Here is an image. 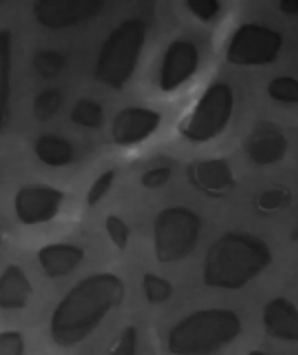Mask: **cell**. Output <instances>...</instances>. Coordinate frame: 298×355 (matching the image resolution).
<instances>
[{
	"instance_id": "6da1fadb",
	"label": "cell",
	"mask_w": 298,
	"mask_h": 355,
	"mask_svg": "<svg viewBox=\"0 0 298 355\" xmlns=\"http://www.w3.org/2000/svg\"><path fill=\"white\" fill-rule=\"evenodd\" d=\"M124 295L123 282L115 275L96 274L82 280L53 312L50 322L53 341L63 347L83 341L112 309L120 304Z\"/></svg>"
},
{
	"instance_id": "7a4b0ae2",
	"label": "cell",
	"mask_w": 298,
	"mask_h": 355,
	"mask_svg": "<svg viewBox=\"0 0 298 355\" xmlns=\"http://www.w3.org/2000/svg\"><path fill=\"white\" fill-rule=\"evenodd\" d=\"M272 260L269 245L245 232H229L207 253L203 282L207 286L239 290L263 273Z\"/></svg>"
},
{
	"instance_id": "3957f363",
	"label": "cell",
	"mask_w": 298,
	"mask_h": 355,
	"mask_svg": "<svg viewBox=\"0 0 298 355\" xmlns=\"http://www.w3.org/2000/svg\"><path fill=\"white\" fill-rule=\"evenodd\" d=\"M241 331V320L233 311H198L173 327L169 349L176 355H211L235 341Z\"/></svg>"
},
{
	"instance_id": "277c9868",
	"label": "cell",
	"mask_w": 298,
	"mask_h": 355,
	"mask_svg": "<svg viewBox=\"0 0 298 355\" xmlns=\"http://www.w3.org/2000/svg\"><path fill=\"white\" fill-rule=\"evenodd\" d=\"M145 39V26L142 21L131 19L121 24L100 50L97 80L114 89L122 88L135 71Z\"/></svg>"
},
{
	"instance_id": "5b68a950",
	"label": "cell",
	"mask_w": 298,
	"mask_h": 355,
	"mask_svg": "<svg viewBox=\"0 0 298 355\" xmlns=\"http://www.w3.org/2000/svg\"><path fill=\"white\" fill-rule=\"evenodd\" d=\"M202 221L188 208L169 207L161 211L154 223V248L160 262L187 258L198 243Z\"/></svg>"
},
{
	"instance_id": "8992f818",
	"label": "cell",
	"mask_w": 298,
	"mask_h": 355,
	"mask_svg": "<svg viewBox=\"0 0 298 355\" xmlns=\"http://www.w3.org/2000/svg\"><path fill=\"white\" fill-rule=\"evenodd\" d=\"M234 108L232 89L226 83L211 85L182 127V134L194 142H206L223 132Z\"/></svg>"
},
{
	"instance_id": "52a82bcc",
	"label": "cell",
	"mask_w": 298,
	"mask_h": 355,
	"mask_svg": "<svg viewBox=\"0 0 298 355\" xmlns=\"http://www.w3.org/2000/svg\"><path fill=\"white\" fill-rule=\"evenodd\" d=\"M276 31L259 24H244L237 29L227 51V60L239 66H263L274 62L282 47Z\"/></svg>"
},
{
	"instance_id": "ba28073f",
	"label": "cell",
	"mask_w": 298,
	"mask_h": 355,
	"mask_svg": "<svg viewBox=\"0 0 298 355\" xmlns=\"http://www.w3.org/2000/svg\"><path fill=\"white\" fill-rule=\"evenodd\" d=\"M104 5L97 0H44L33 8L36 19L48 28L77 26L95 17Z\"/></svg>"
},
{
	"instance_id": "9c48e42d",
	"label": "cell",
	"mask_w": 298,
	"mask_h": 355,
	"mask_svg": "<svg viewBox=\"0 0 298 355\" xmlns=\"http://www.w3.org/2000/svg\"><path fill=\"white\" fill-rule=\"evenodd\" d=\"M63 198V193L51 187H26L17 193L15 209L24 225H39L50 221L57 215Z\"/></svg>"
},
{
	"instance_id": "30bf717a",
	"label": "cell",
	"mask_w": 298,
	"mask_h": 355,
	"mask_svg": "<svg viewBox=\"0 0 298 355\" xmlns=\"http://www.w3.org/2000/svg\"><path fill=\"white\" fill-rule=\"evenodd\" d=\"M199 54L196 45L187 41L173 42L166 51L160 72V88L170 92L180 87L196 73Z\"/></svg>"
},
{
	"instance_id": "8fae6325",
	"label": "cell",
	"mask_w": 298,
	"mask_h": 355,
	"mask_svg": "<svg viewBox=\"0 0 298 355\" xmlns=\"http://www.w3.org/2000/svg\"><path fill=\"white\" fill-rule=\"evenodd\" d=\"M160 123V115L144 108H127L115 117L112 136L120 146L142 142L153 134Z\"/></svg>"
},
{
	"instance_id": "7c38bea8",
	"label": "cell",
	"mask_w": 298,
	"mask_h": 355,
	"mask_svg": "<svg viewBox=\"0 0 298 355\" xmlns=\"http://www.w3.org/2000/svg\"><path fill=\"white\" fill-rule=\"evenodd\" d=\"M263 322L272 338L298 342V309L290 300L278 297L268 302L263 309Z\"/></svg>"
},
{
	"instance_id": "4fadbf2b",
	"label": "cell",
	"mask_w": 298,
	"mask_h": 355,
	"mask_svg": "<svg viewBox=\"0 0 298 355\" xmlns=\"http://www.w3.org/2000/svg\"><path fill=\"white\" fill-rule=\"evenodd\" d=\"M189 178L196 188L214 197L226 194L235 185L229 164L220 159L201 161L192 165Z\"/></svg>"
},
{
	"instance_id": "5bb4252c",
	"label": "cell",
	"mask_w": 298,
	"mask_h": 355,
	"mask_svg": "<svg viewBox=\"0 0 298 355\" xmlns=\"http://www.w3.org/2000/svg\"><path fill=\"white\" fill-rule=\"evenodd\" d=\"M245 149L252 163L269 165L284 158L288 142L278 128L267 124L254 130L246 143Z\"/></svg>"
},
{
	"instance_id": "9a60e30c",
	"label": "cell",
	"mask_w": 298,
	"mask_h": 355,
	"mask_svg": "<svg viewBox=\"0 0 298 355\" xmlns=\"http://www.w3.org/2000/svg\"><path fill=\"white\" fill-rule=\"evenodd\" d=\"M83 249L75 245L55 243L42 248L38 254L39 264L48 277H62L72 273L83 260Z\"/></svg>"
},
{
	"instance_id": "2e32d148",
	"label": "cell",
	"mask_w": 298,
	"mask_h": 355,
	"mask_svg": "<svg viewBox=\"0 0 298 355\" xmlns=\"http://www.w3.org/2000/svg\"><path fill=\"white\" fill-rule=\"evenodd\" d=\"M32 295L31 284L17 265L9 266L0 279V306L4 310L26 307Z\"/></svg>"
},
{
	"instance_id": "e0dca14e",
	"label": "cell",
	"mask_w": 298,
	"mask_h": 355,
	"mask_svg": "<svg viewBox=\"0 0 298 355\" xmlns=\"http://www.w3.org/2000/svg\"><path fill=\"white\" fill-rule=\"evenodd\" d=\"M35 152L42 163L53 167L64 166L69 164L73 158L71 144L53 135L39 137Z\"/></svg>"
},
{
	"instance_id": "ac0fdd59",
	"label": "cell",
	"mask_w": 298,
	"mask_h": 355,
	"mask_svg": "<svg viewBox=\"0 0 298 355\" xmlns=\"http://www.w3.org/2000/svg\"><path fill=\"white\" fill-rule=\"evenodd\" d=\"M142 289L147 301L151 304H160L168 301L173 287L168 280L156 275L147 273L142 277Z\"/></svg>"
},
{
	"instance_id": "d6986e66",
	"label": "cell",
	"mask_w": 298,
	"mask_h": 355,
	"mask_svg": "<svg viewBox=\"0 0 298 355\" xmlns=\"http://www.w3.org/2000/svg\"><path fill=\"white\" fill-rule=\"evenodd\" d=\"M72 121L80 126L97 128L102 123L103 112L98 103L82 99L75 104L71 114Z\"/></svg>"
},
{
	"instance_id": "ffe728a7",
	"label": "cell",
	"mask_w": 298,
	"mask_h": 355,
	"mask_svg": "<svg viewBox=\"0 0 298 355\" xmlns=\"http://www.w3.org/2000/svg\"><path fill=\"white\" fill-rule=\"evenodd\" d=\"M1 124L8 115L9 96V67H10V33L7 30L1 33Z\"/></svg>"
},
{
	"instance_id": "44dd1931",
	"label": "cell",
	"mask_w": 298,
	"mask_h": 355,
	"mask_svg": "<svg viewBox=\"0 0 298 355\" xmlns=\"http://www.w3.org/2000/svg\"><path fill=\"white\" fill-rule=\"evenodd\" d=\"M291 193L284 188H273L261 193L257 198V207L263 213L279 212L290 206Z\"/></svg>"
},
{
	"instance_id": "7402d4cb",
	"label": "cell",
	"mask_w": 298,
	"mask_h": 355,
	"mask_svg": "<svg viewBox=\"0 0 298 355\" xmlns=\"http://www.w3.org/2000/svg\"><path fill=\"white\" fill-rule=\"evenodd\" d=\"M268 94L277 102L298 103V81L290 76H279L268 85Z\"/></svg>"
},
{
	"instance_id": "603a6c76",
	"label": "cell",
	"mask_w": 298,
	"mask_h": 355,
	"mask_svg": "<svg viewBox=\"0 0 298 355\" xmlns=\"http://www.w3.org/2000/svg\"><path fill=\"white\" fill-rule=\"evenodd\" d=\"M62 102V94L57 89L42 92L33 104V114L39 121H45L55 115Z\"/></svg>"
},
{
	"instance_id": "cb8c5ba5",
	"label": "cell",
	"mask_w": 298,
	"mask_h": 355,
	"mask_svg": "<svg viewBox=\"0 0 298 355\" xmlns=\"http://www.w3.org/2000/svg\"><path fill=\"white\" fill-rule=\"evenodd\" d=\"M65 60L62 54L56 51H41L33 59V66L41 76L53 78L62 71Z\"/></svg>"
},
{
	"instance_id": "d4e9b609",
	"label": "cell",
	"mask_w": 298,
	"mask_h": 355,
	"mask_svg": "<svg viewBox=\"0 0 298 355\" xmlns=\"http://www.w3.org/2000/svg\"><path fill=\"white\" fill-rule=\"evenodd\" d=\"M106 230L112 243L118 250L127 249L130 236V232L126 223L120 217L111 215L107 217L105 222Z\"/></svg>"
},
{
	"instance_id": "484cf974",
	"label": "cell",
	"mask_w": 298,
	"mask_h": 355,
	"mask_svg": "<svg viewBox=\"0 0 298 355\" xmlns=\"http://www.w3.org/2000/svg\"><path fill=\"white\" fill-rule=\"evenodd\" d=\"M136 347L138 330L135 327L129 326L124 329L109 355H136Z\"/></svg>"
},
{
	"instance_id": "4316f807",
	"label": "cell",
	"mask_w": 298,
	"mask_h": 355,
	"mask_svg": "<svg viewBox=\"0 0 298 355\" xmlns=\"http://www.w3.org/2000/svg\"><path fill=\"white\" fill-rule=\"evenodd\" d=\"M114 177V171L109 170L95 180L87 195V203L90 207L95 206L105 197L111 189Z\"/></svg>"
},
{
	"instance_id": "83f0119b",
	"label": "cell",
	"mask_w": 298,
	"mask_h": 355,
	"mask_svg": "<svg viewBox=\"0 0 298 355\" xmlns=\"http://www.w3.org/2000/svg\"><path fill=\"white\" fill-rule=\"evenodd\" d=\"M24 344L22 335L17 331H7L0 336V355H23Z\"/></svg>"
},
{
	"instance_id": "f1b7e54d",
	"label": "cell",
	"mask_w": 298,
	"mask_h": 355,
	"mask_svg": "<svg viewBox=\"0 0 298 355\" xmlns=\"http://www.w3.org/2000/svg\"><path fill=\"white\" fill-rule=\"evenodd\" d=\"M188 8L203 21H211L220 12V3L216 0H189Z\"/></svg>"
},
{
	"instance_id": "f546056e",
	"label": "cell",
	"mask_w": 298,
	"mask_h": 355,
	"mask_svg": "<svg viewBox=\"0 0 298 355\" xmlns=\"http://www.w3.org/2000/svg\"><path fill=\"white\" fill-rule=\"evenodd\" d=\"M171 177V170L168 167L156 168L146 171L142 177V184L147 189H157L165 185Z\"/></svg>"
},
{
	"instance_id": "4dcf8cb0",
	"label": "cell",
	"mask_w": 298,
	"mask_h": 355,
	"mask_svg": "<svg viewBox=\"0 0 298 355\" xmlns=\"http://www.w3.org/2000/svg\"><path fill=\"white\" fill-rule=\"evenodd\" d=\"M281 8L285 13H297L298 12V1H296V0H286V1L281 2Z\"/></svg>"
},
{
	"instance_id": "1f68e13d",
	"label": "cell",
	"mask_w": 298,
	"mask_h": 355,
	"mask_svg": "<svg viewBox=\"0 0 298 355\" xmlns=\"http://www.w3.org/2000/svg\"><path fill=\"white\" fill-rule=\"evenodd\" d=\"M290 239L291 241L298 243V223L293 229H292L290 232Z\"/></svg>"
},
{
	"instance_id": "d6a6232c",
	"label": "cell",
	"mask_w": 298,
	"mask_h": 355,
	"mask_svg": "<svg viewBox=\"0 0 298 355\" xmlns=\"http://www.w3.org/2000/svg\"><path fill=\"white\" fill-rule=\"evenodd\" d=\"M248 355H270V354L263 353V352H261V351L254 350V351H251L250 353L248 354Z\"/></svg>"
}]
</instances>
